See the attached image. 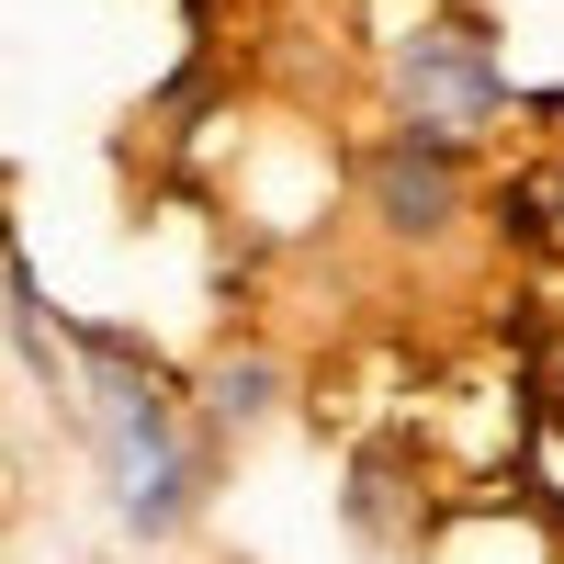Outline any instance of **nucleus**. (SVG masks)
I'll list each match as a JSON object with an SVG mask.
<instances>
[{
  "instance_id": "obj_1",
  "label": "nucleus",
  "mask_w": 564,
  "mask_h": 564,
  "mask_svg": "<svg viewBox=\"0 0 564 564\" xmlns=\"http://www.w3.org/2000/svg\"><path fill=\"white\" fill-rule=\"evenodd\" d=\"M68 395L90 417V452H102V486H113V520L135 542H170L204 497V452L181 430V395L159 384V361L135 339H79L68 350Z\"/></svg>"
},
{
  "instance_id": "obj_2",
  "label": "nucleus",
  "mask_w": 564,
  "mask_h": 564,
  "mask_svg": "<svg viewBox=\"0 0 564 564\" xmlns=\"http://www.w3.org/2000/svg\"><path fill=\"white\" fill-rule=\"evenodd\" d=\"M395 113H406V135H430V148H475V135L508 113L497 34L486 23H417L395 45Z\"/></svg>"
},
{
  "instance_id": "obj_3",
  "label": "nucleus",
  "mask_w": 564,
  "mask_h": 564,
  "mask_svg": "<svg viewBox=\"0 0 564 564\" xmlns=\"http://www.w3.org/2000/svg\"><path fill=\"white\" fill-rule=\"evenodd\" d=\"M372 215L395 226V238H441L463 215V148H430V135H384L372 148Z\"/></svg>"
},
{
  "instance_id": "obj_4",
  "label": "nucleus",
  "mask_w": 564,
  "mask_h": 564,
  "mask_svg": "<svg viewBox=\"0 0 564 564\" xmlns=\"http://www.w3.org/2000/svg\"><path fill=\"white\" fill-rule=\"evenodd\" d=\"M215 417H226V430L271 417V361H226V372H215Z\"/></svg>"
},
{
  "instance_id": "obj_5",
  "label": "nucleus",
  "mask_w": 564,
  "mask_h": 564,
  "mask_svg": "<svg viewBox=\"0 0 564 564\" xmlns=\"http://www.w3.org/2000/svg\"><path fill=\"white\" fill-rule=\"evenodd\" d=\"M553 204H564V181H553Z\"/></svg>"
}]
</instances>
